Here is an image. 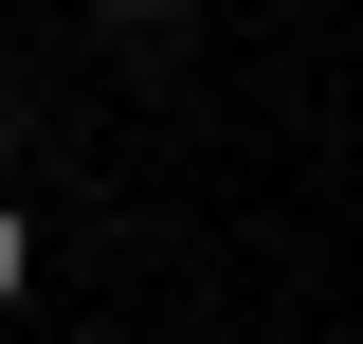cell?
<instances>
[{
  "mask_svg": "<svg viewBox=\"0 0 363 344\" xmlns=\"http://www.w3.org/2000/svg\"><path fill=\"white\" fill-rule=\"evenodd\" d=\"M182 18H200V0H109V37H128V55H182Z\"/></svg>",
  "mask_w": 363,
  "mask_h": 344,
  "instance_id": "cell-1",
  "label": "cell"
},
{
  "mask_svg": "<svg viewBox=\"0 0 363 344\" xmlns=\"http://www.w3.org/2000/svg\"><path fill=\"white\" fill-rule=\"evenodd\" d=\"M18 290H37V217L0 200V308H18Z\"/></svg>",
  "mask_w": 363,
  "mask_h": 344,
  "instance_id": "cell-2",
  "label": "cell"
}]
</instances>
